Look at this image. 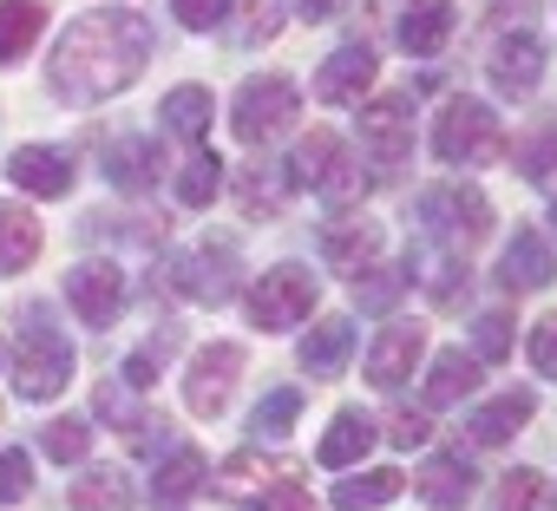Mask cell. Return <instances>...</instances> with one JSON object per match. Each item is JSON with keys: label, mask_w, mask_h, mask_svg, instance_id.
<instances>
[{"label": "cell", "mask_w": 557, "mask_h": 511, "mask_svg": "<svg viewBox=\"0 0 557 511\" xmlns=\"http://www.w3.org/2000/svg\"><path fill=\"white\" fill-rule=\"evenodd\" d=\"M145 66H151V21L132 8H92L60 34L47 60V86L66 105H99L119 99Z\"/></svg>", "instance_id": "6da1fadb"}, {"label": "cell", "mask_w": 557, "mask_h": 511, "mask_svg": "<svg viewBox=\"0 0 557 511\" xmlns=\"http://www.w3.org/2000/svg\"><path fill=\"white\" fill-rule=\"evenodd\" d=\"M73 381V341L66 328L53 322L47 302H27L21 309V341H14V394L21 400H53L66 394Z\"/></svg>", "instance_id": "7a4b0ae2"}, {"label": "cell", "mask_w": 557, "mask_h": 511, "mask_svg": "<svg viewBox=\"0 0 557 511\" xmlns=\"http://www.w3.org/2000/svg\"><path fill=\"white\" fill-rule=\"evenodd\" d=\"M413 216H420V229H426L446 256H466V249H479V242L492 236V203H485V190H472V184H433V190H420Z\"/></svg>", "instance_id": "3957f363"}, {"label": "cell", "mask_w": 557, "mask_h": 511, "mask_svg": "<svg viewBox=\"0 0 557 511\" xmlns=\"http://www.w3.org/2000/svg\"><path fill=\"white\" fill-rule=\"evenodd\" d=\"M505 151V132H498V112L485 99H446V112L433 119V158L440 164H492Z\"/></svg>", "instance_id": "277c9868"}, {"label": "cell", "mask_w": 557, "mask_h": 511, "mask_svg": "<svg viewBox=\"0 0 557 511\" xmlns=\"http://www.w3.org/2000/svg\"><path fill=\"white\" fill-rule=\"evenodd\" d=\"M296 112H302L296 86H289L283 73H262V79H243V86H236V99H230V132H236L243 145H269V138H283V132L296 125Z\"/></svg>", "instance_id": "5b68a950"}, {"label": "cell", "mask_w": 557, "mask_h": 511, "mask_svg": "<svg viewBox=\"0 0 557 511\" xmlns=\"http://www.w3.org/2000/svg\"><path fill=\"white\" fill-rule=\"evenodd\" d=\"M322 302V283L302 270V263H275L269 276H256V289H249V328H262V335H283V328H296V322H309V309Z\"/></svg>", "instance_id": "8992f818"}, {"label": "cell", "mask_w": 557, "mask_h": 511, "mask_svg": "<svg viewBox=\"0 0 557 511\" xmlns=\"http://www.w3.org/2000/svg\"><path fill=\"white\" fill-rule=\"evenodd\" d=\"M164 276H171V289H177L184 302L223 309V302L236 296V249H230L223 236H210V242H197V249H177L171 263H164Z\"/></svg>", "instance_id": "52a82bcc"}, {"label": "cell", "mask_w": 557, "mask_h": 511, "mask_svg": "<svg viewBox=\"0 0 557 511\" xmlns=\"http://www.w3.org/2000/svg\"><path fill=\"white\" fill-rule=\"evenodd\" d=\"M236 381H243V348H236V341H210V348H197V354H190L184 407H190L197 420H216V413L230 407Z\"/></svg>", "instance_id": "ba28073f"}, {"label": "cell", "mask_w": 557, "mask_h": 511, "mask_svg": "<svg viewBox=\"0 0 557 511\" xmlns=\"http://www.w3.org/2000/svg\"><path fill=\"white\" fill-rule=\"evenodd\" d=\"M66 302H73V315L86 322V328H112L119 322V309H125V270L119 263H73L66 270Z\"/></svg>", "instance_id": "9c48e42d"}, {"label": "cell", "mask_w": 557, "mask_h": 511, "mask_svg": "<svg viewBox=\"0 0 557 511\" xmlns=\"http://www.w3.org/2000/svg\"><path fill=\"white\" fill-rule=\"evenodd\" d=\"M413 92H381L368 112H361V138H368V151H374V164H407V151H413Z\"/></svg>", "instance_id": "30bf717a"}, {"label": "cell", "mask_w": 557, "mask_h": 511, "mask_svg": "<svg viewBox=\"0 0 557 511\" xmlns=\"http://www.w3.org/2000/svg\"><path fill=\"white\" fill-rule=\"evenodd\" d=\"M492 86L505 92V99H531L537 92V79H544V40L531 34V27H518V34H505L498 47H492Z\"/></svg>", "instance_id": "8fae6325"}, {"label": "cell", "mask_w": 557, "mask_h": 511, "mask_svg": "<svg viewBox=\"0 0 557 511\" xmlns=\"http://www.w3.org/2000/svg\"><path fill=\"white\" fill-rule=\"evenodd\" d=\"M498 283H505L511 296L550 289V283H557V249H550L537 229H518V236L505 242V256H498Z\"/></svg>", "instance_id": "7c38bea8"}, {"label": "cell", "mask_w": 557, "mask_h": 511, "mask_svg": "<svg viewBox=\"0 0 557 511\" xmlns=\"http://www.w3.org/2000/svg\"><path fill=\"white\" fill-rule=\"evenodd\" d=\"M368 86H374V47H368V40L335 47V53L322 60V73H315V99H322V105H361Z\"/></svg>", "instance_id": "4fadbf2b"}, {"label": "cell", "mask_w": 557, "mask_h": 511, "mask_svg": "<svg viewBox=\"0 0 557 511\" xmlns=\"http://www.w3.org/2000/svg\"><path fill=\"white\" fill-rule=\"evenodd\" d=\"M8 177H14L27 197H47V203L73 197V184H79L73 158H66V151H53V145H21V151L8 158Z\"/></svg>", "instance_id": "5bb4252c"}, {"label": "cell", "mask_w": 557, "mask_h": 511, "mask_svg": "<svg viewBox=\"0 0 557 511\" xmlns=\"http://www.w3.org/2000/svg\"><path fill=\"white\" fill-rule=\"evenodd\" d=\"M420 354H426V328H420V322H394V328H381V341L368 348V381H374L381 394H394L400 381H413Z\"/></svg>", "instance_id": "9a60e30c"}, {"label": "cell", "mask_w": 557, "mask_h": 511, "mask_svg": "<svg viewBox=\"0 0 557 511\" xmlns=\"http://www.w3.org/2000/svg\"><path fill=\"white\" fill-rule=\"evenodd\" d=\"M374 439H381V426H374L361 407H348V413H335V420H329V433H322L315 459H322L329 472H348V465H361V459L374 452Z\"/></svg>", "instance_id": "2e32d148"}, {"label": "cell", "mask_w": 557, "mask_h": 511, "mask_svg": "<svg viewBox=\"0 0 557 511\" xmlns=\"http://www.w3.org/2000/svg\"><path fill=\"white\" fill-rule=\"evenodd\" d=\"M531 413H537V394H531V387H511V394L485 400V407L466 420V433H472V446H505L518 426H531Z\"/></svg>", "instance_id": "e0dca14e"}, {"label": "cell", "mask_w": 557, "mask_h": 511, "mask_svg": "<svg viewBox=\"0 0 557 511\" xmlns=\"http://www.w3.org/2000/svg\"><path fill=\"white\" fill-rule=\"evenodd\" d=\"M453 27H459L453 0H413V8L400 14V47H407L413 60H433V53L453 40Z\"/></svg>", "instance_id": "ac0fdd59"}, {"label": "cell", "mask_w": 557, "mask_h": 511, "mask_svg": "<svg viewBox=\"0 0 557 511\" xmlns=\"http://www.w3.org/2000/svg\"><path fill=\"white\" fill-rule=\"evenodd\" d=\"M413 485H420V498H426V504L459 511V504L472 498V485H479V478H472V459H466V452H440V459H426V465H420V478H413Z\"/></svg>", "instance_id": "d6986e66"}, {"label": "cell", "mask_w": 557, "mask_h": 511, "mask_svg": "<svg viewBox=\"0 0 557 511\" xmlns=\"http://www.w3.org/2000/svg\"><path fill=\"white\" fill-rule=\"evenodd\" d=\"M374 249H381V223H368V216H335V223H322V256H329V263L368 270Z\"/></svg>", "instance_id": "ffe728a7"}, {"label": "cell", "mask_w": 557, "mask_h": 511, "mask_svg": "<svg viewBox=\"0 0 557 511\" xmlns=\"http://www.w3.org/2000/svg\"><path fill=\"white\" fill-rule=\"evenodd\" d=\"M158 119H164L171 138L203 145V132H210V119H216V99H210V86H171L164 105H158Z\"/></svg>", "instance_id": "44dd1931"}, {"label": "cell", "mask_w": 557, "mask_h": 511, "mask_svg": "<svg viewBox=\"0 0 557 511\" xmlns=\"http://www.w3.org/2000/svg\"><path fill=\"white\" fill-rule=\"evenodd\" d=\"M289 190H296V177H289V164H249L243 171V184H236V203H243V216H283V203H289Z\"/></svg>", "instance_id": "7402d4cb"}, {"label": "cell", "mask_w": 557, "mask_h": 511, "mask_svg": "<svg viewBox=\"0 0 557 511\" xmlns=\"http://www.w3.org/2000/svg\"><path fill=\"white\" fill-rule=\"evenodd\" d=\"M348 354H355V322H322V328H309V341H302V374L309 381H335L342 367H348Z\"/></svg>", "instance_id": "603a6c76"}, {"label": "cell", "mask_w": 557, "mask_h": 511, "mask_svg": "<svg viewBox=\"0 0 557 511\" xmlns=\"http://www.w3.org/2000/svg\"><path fill=\"white\" fill-rule=\"evenodd\" d=\"M66 498H73V511H132V504H138L125 465H92V472H79Z\"/></svg>", "instance_id": "cb8c5ba5"}, {"label": "cell", "mask_w": 557, "mask_h": 511, "mask_svg": "<svg viewBox=\"0 0 557 511\" xmlns=\"http://www.w3.org/2000/svg\"><path fill=\"white\" fill-rule=\"evenodd\" d=\"M479 354H466V348H446L433 367H426V407H459L472 387H479Z\"/></svg>", "instance_id": "d4e9b609"}, {"label": "cell", "mask_w": 557, "mask_h": 511, "mask_svg": "<svg viewBox=\"0 0 557 511\" xmlns=\"http://www.w3.org/2000/svg\"><path fill=\"white\" fill-rule=\"evenodd\" d=\"M40 256V223L27 203H0V276H21Z\"/></svg>", "instance_id": "484cf974"}, {"label": "cell", "mask_w": 557, "mask_h": 511, "mask_svg": "<svg viewBox=\"0 0 557 511\" xmlns=\"http://www.w3.org/2000/svg\"><path fill=\"white\" fill-rule=\"evenodd\" d=\"M407 491V478L394 472V465H374V472H348L342 485H335V511H381V504H394Z\"/></svg>", "instance_id": "4316f807"}, {"label": "cell", "mask_w": 557, "mask_h": 511, "mask_svg": "<svg viewBox=\"0 0 557 511\" xmlns=\"http://www.w3.org/2000/svg\"><path fill=\"white\" fill-rule=\"evenodd\" d=\"M511 164H518V177H524V184H537V190H557V119H537V125L518 138Z\"/></svg>", "instance_id": "83f0119b"}, {"label": "cell", "mask_w": 557, "mask_h": 511, "mask_svg": "<svg viewBox=\"0 0 557 511\" xmlns=\"http://www.w3.org/2000/svg\"><path fill=\"white\" fill-rule=\"evenodd\" d=\"M40 27H47V8H40V0H0V66L27 60L34 40H40Z\"/></svg>", "instance_id": "f1b7e54d"}, {"label": "cell", "mask_w": 557, "mask_h": 511, "mask_svg": "<svg viewBox=\"0 0 557 511\" xmlns=\"http://www.w3.org/2000/svg\"><path fill=\"white\" fill-rule=\"evenodd\" d=\"M210 478V465H203V452L197 446H177L158 472H151V504H184L197 485Z\"/></svg>", "instance_id": "f546056e"}, {"label": "cell", "mask_w": 557, "mask_h": 511, "mask_svg": "<svg viewBox=\"0 0 557 511\" xmlns=\"http://www.w3.org/2000/svg\"><path fill=\"white\" fill-rule=\"evenodd\" d=\"M106 177L132 197V190H151V177H158V145L151 138H119L112 151H106Z\"/></svg>", "instance_id": "4dcf8cb0"}, {"label": "cell", "mask_w": 557, "mask_h": 511, "mask_svg": "<svg viewBox=\"0 0 557 511\" xmlns=\"http://www.w3.org/2000/svg\"><path fill=\"white\" fill-rule=\"evenodd\" d=\"M223 190V158L216 151H197L190 164H177V203L184 210H210Z\"/></svg>", "instance_id": "1f68e13d"}, {"label": "cell", "mask_w": 557, "mask_h": 511, "mask_svg": "<svg viewBox=\"0 0 557 511\" xmlns=\"http://www.w3.org/2000/svg\"><path fill=\"white\" fill-rule=\"evenodd\" d=\"M413 283V263L407 270H355V302L361 309H394Z\"/></svg>", "instance_id": "d6a6232c"}, {"label": "cell", "mask_w": 557, "mask_h": 511, "mask_svg": "<svg viewBox=\"0 0 557 511\" xmlns=\"http://www.w3.org/2000/svg\"><path fill=\"white\" fill-rule=\"evenodd\" d=\"M342 158V138L335 132H309L302 145H296V158H289V177H296V190L302 184H322V171Z\"/></svg>", "instance_id": "836d02e7"}, {"label": "cell", "mask_w": 557, "mask_h": 511, "mask_svg": "<svg viewBox=\"0 0 557 511\" xmlns=\"http://www.w3.org/2000/svg\"><path fill=\"white\" fill-rule=\"evenodd\" d=\"M492 511H544V478H537L531 465L505 472V478L492 485Z\"/></svg>", "instance_id": "e575fe53"}, {"label": "cell", "mask_w": 557, "mask_h": 511, "mask_svg": "<svg viewBox=\"0 0 557 511\" xmlns=\"http://www.w3.org/2000/svg\"><path fill=\"white\" fill-rule=\"evenodd\" d=\"M296 413H302V387H275V394L256 407L249 433H256V439H275V433H289V426H296Z\"/></svg>", "instance_id": "d590c367"}, {"label": "cell", "mask_w": 557, "mask_h": 511, "mask_svg": "<svg viewBox=\"0 0 557 511\" xmlns=\"http://www.w3.org/2000/svg\"><path fill=\"white\" fill-rule=\"evenodd\" d=\"M329 203H361L368 197V171H361V158H348V145H342V158L322 171V184H315Z\"/></svg>", "instance_id": "8d00e7d4"}, {"label": "cell", "mask_w": 557, "mask_h": 511, "mask_svg": "<svg viewBox=\"0 0 557 511\" xmlns=\"http://www.w3.org/2000/svg\"><path fill=\"white\" fill-rule=\"evenodd\" d=\"M40 446H47V459H53V465H79V459L92 452V433H86V420H73V413H66V420H53V426L40 433Z\"/></svg>", "instance_id": "74e56055"}, {"label": "cell", "mask_w": 557, "mask_h": 511, "mask_svg": "<svg viewBox=\"0 0 557 511\" xmlns=\"http://www.w3.org/2000/svg\"><path fill=\"white\" fill-rule=\"evenodd\" d=\"M275 34H283V0H243L236 40H243V47H262V40H275Z\"/></svg>", "instance_id": "f35d334b"}, {"label": "cell", "mask_w": 557, "mask_h": 511, "mask_svg": "<svg viewBox=\"0 0 557 511\" xmlns=\"http://www.w3.org/2000/svg\"><path fill=\"white\" fill-rule=\"evenodd\" d=\"M230 8H236V0H171L177 27H190V34H216L230 21Z\"/></svg>", "instance_id": "ab89813d"}, {"label": "cell", "mask_w": 557, "mask_h": 511, "mask_svg": "<svg viewBox=\"0 0 557 511\" xmlns=\"http://www.w3.org/2000/svg\"><path fill=\"white\" fill-rule=\"evenodd\" d=\"M27 491H34V459L21 446H8L0 452V504H21Z\"/></svg>", "instance_id": "60d3db41"}, {"label": "cell", "mask_w": 557, "mask_h": 511, "mask_svg": "<svg viewBox=\"0 0 557 511\" xmlns=\"http://www.w3.org/2000/svg\"><path fill=\"white\" fill-rule=\"evenodd\" d=\"M289 465H275V459H256V452H236L216 478H223V491H249V478H283Z\"/></svg>", "instance_id": "b9f144b4"}, {"label": "cell", "mask_w": 557, "mask_h": 511, "mask_svg": "<svg viewBox=\"0 0 557 511\" xmlns=\"http://www.w3.org/2000/svg\"><path fill=\"white\" fill-rule=\"evenodd\" d=\"M472 354H479V361H505V354H511V315H479Z\"/></svg>", "instance_id": "7bdbcfd3"}, {"label": "cell", "mask_w": 557, "mask_h": 511, "mask_svg": "<svg viewBox=\"0 0 557 511\" xmlns=\"http://www.w3.org/2000/svg\"><path fill=\"white\" fill-rule=\"evenodd\" d=\"M387 439H394L400 452H413V446H426V439H433V420H426V413H413V407H400V413H387Z\"/></svg>", "instance_id": "ee69618b"}, {"label": "cell", "mask_w": 557, "mask_h": 511, "mask_svg": "<svg viewBox=\"0 0 557 511\" xmlns=\"http://www.w3.org/2000/svg\"><path fill=\"white\" fill-rule=\"evenodd\" d=\"M524 348H531V367H537L544 381H557V315H544V322L531 328V341H524Z\"/></svg>", "instance_id": "f6af8a7d"}, {"label": "cell", "mask_w": 557, "mask_h": 511, "mask_svg": "<svg viewBox=\"0 0 557 511\" xmlns=\"http://www.w3.org/2000/svg\"><path fill=\"white\" fill-rule=\"evenodd\" d=\"M249 511H315V498H309L302 485H289V472H283V478H275V485H269Z\"/></svg>", "instance_id": "bcb514c9"}, {"label": "cell", "mask_w": 557, "mask_h": 511, "mask_svg": "<svg viewBox=\"0 0 557 511\" xmlns=\"http://www.w3.org/2000/svg\"><path fill=\"white\" fill-rule=\"evenodd\" d=\"M164 348H171V341H158V348H138V354L125 361V387H151V381H158V367H164Z\"/></svg>", "instance_id": "7dc6e473"}, {"label": "cell", "mask_w": 557, "mask_h": 511, "mask_svg": "<svg viewBox=\"0 0 557 511\" xmlns=\"http://www.w3.org/2000/svg\"><path fill=\"white\" fill-rule=\"evenodd\" d=\"M459 276H472V270L459 263V256H446V263H440V276L426 283V289H433V302H459Z\"/></svg>", "instance_id": "c3c4849f"}, {"label": "cell", "mask_w": 557, "mask_h": 511, "mask_svg": "<svg viewBox=\"0 0 557 511\" xmlns=\"http://www.w3.org/2000/svg\"><path fill=\"white\" fill-rule=\"evenodd\" d=\"M296 14H302V21H335L342 0H296Z\"/></svg>", "instance_id": "681fc988"}, {"label": "cell", "mask_w": 557, "mask_h": 511, "mask_svg": "<svg viewBox=\"0 0 557 511\" xmlns=\"http://www.w3.org/2000/svg\"><path fill=\"white\" fill-rule=\"evenodd\" d=\"M550 223H557V203H550Z\"/></svg>", "instance_id": "f907efd6"}]
</instances>
